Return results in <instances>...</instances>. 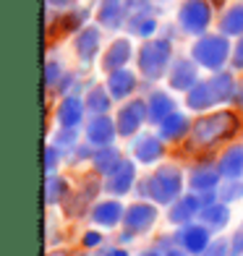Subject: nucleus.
Listing matches in <instances>:
<instances>
[{
  "mask_svg": "<svg viewBox=\"0 0 243 256\" xmlns=\"http://www.w3.org/2000/svg\"><path fill=\"white\" fill-rule=\"evenodd\" d=\"M202 256H230V240H225V238L212 240Z\"/></svg>",
  "mask_w": 243,
  "mask_h": 256,
  "instance_id": "nucleus-37",
  "label": "nucleus"
},
{
  "mask_svg": "<svg viewBox=\"0 0 243 256\" xmlns=\"http://www.w3.org/2000/svg\"><path fill=\"white\" fill-rule=\"evenodd\" d=\"M126 16H128V10H126V0H102L100 3V24L105 29H120L126 24Z\"/></svg>",
  "mask_w": 243,
  "mask_h": 256,
  "instance_id": "nucleus-22",
  "label": "nucleus"
},
{
  "mask_svg": "<svg viewBox=\"0 0 243 256\" xmlns=\"http://www.w3.org/2000/svg\"><path fill=\"white\" fill-rule=\"evenodd\" d=\"M222 178H240L243 176V144H233L217 162Z\"/></svg>",
  "mask_w": 243,
  "mask_h": 256,
  "instance_id": "nucleus-26",
  "label": "nucleus"
},
{
  "mask_svg": "<svg viewBox=\"0 0 243 256\" xmlns=\"http://www.w3.org/2000/svg\"><path fill=\"white\" fill-rule=\"evenodd\" d=\"M100 44H102V32L97 26H84V29L78 32V37H76V52H78L81 60H84V66H89L97 58Z\"/></svg>",
  "mask_w": 243,
  "mask_h": 256,
  "instance_id": "nucleus-18",
  "label": "nucleus"
},
{
  "mask_svg": "<svg viewBox=\"0 0 243 256\" xmlns=\"http://www.w3.org/2000/svg\"><path fill=\"white\" fill-rule=\"evenodd\" d=\"M146 108H149V120L160 126L168 115L176 112V100H172L168 92H152V94L146 97Z\"/></svg>",
  "mask_w": 243,
  "mask_h": 256,
  "instance_id": "nucleus-24",
  "label": "nucleus"
},
{
  "mask_svg": "<svg viewBox=\"0 0 243 256\" xmlns=\"http://www.w3.org/2000/svg\"><path fill=\"white\" fill-rule=\"evenodd\" d=\"M230 63H233V68H243V37H238V44L233 48V55H230Z\"/></svg>",
  "mask_w": 243,
  "mask_h": 256,
  "instance_id": "nucleus-40",
  "label": "nucleus"
},
{
  "mask_svg": "<svg viewBox=\"0 0 243 256\" xmlns=\"http://www.w3.org/2000/svg\"><path fill=\"white\" fill-rule=\"evenodd\" d=\"M84 102H86V118H94V115H108L112 97H110V92L105 86H94L84 97Z\"/></svg>",
  "mask_w": 243,
  "mask_h": 256,
  "instance_id": "nucleus-29",
  "label": "nucleus"
},
{
  "mask_svg": "<svg viewBox=\"0 0 243 256\" xmlns=\"http://www.w3.org/2000/svg\"><path fill=\"white\" fill-rule=\"evenodd\" d=\"M168 84H170L172 92H191L196 84H199V68H196V60H188V58L172 60L170 71H168Z\"/></svg>",
  "mask_w": 243,
  "mask_h": 256,
  "instance_id": "nucleus-8",
  "label": "nucleus"
},
{
  "mask_svg": "<svg viewBox=\"0 0 243 256\" xmlns=\"http://www.w3.org/2000/svg\"><path fill=\"white\" fill-rule=\"evenodd\" d=\"M206 84H210L212 97H214V102H217V104H220V102H230V100H236L238 86H236L233 74H228V71H217L212 78H206Z\"/></svg>",
  "mask_w": 243,
  "mask_h": 256,
  "instance_id": "nucleus-25",
  "label": "nucleus"
},
{
  "mask_svg": "<svg viewBox=\"0 0 243 256\" xmlns=\"http://www.w3.org/2000/svg\"><path fill=\"white\" fill-rule=\"evenodd\" d=\"M191 126H194V123L188 120V115L172 112V115H168V118L160 123V136L165 138L168 144H172V142H180V138L191 131Z\"/></svg>",
  "mask_w": 243,
  "mask_h": 256,
  "instance_id": "nucleus-23",
  "label": "nucleus"
},
{
  "mask_svg": "<svg viewBox=\"0 0 243 256\" xmlns=\"http://www.w3.org/2000/svg\"><path fill=\"white\" fill-rule=\"evenodd\" d=\"M212 3H214V6H222V3H225V0H212Z\"/></svg>",
  "mask_w": 243,
  "mask_h": 256,
  "instance_id": "nucleus-49",
  "label": "nucleus"
},
{
  "mask_svg": "<svg viewBox=\"0 0 243 256\" xmlns=\"http://www.w3.org/2000/svg\"><path fill=\"white\" fill-rule=\"evenodd\" d=\"M202 209H204L202 196H196V194L180 196V199H176L170 206V222L172 225H188L196 214H202Z\"/></svg>",
  "mask_w": 243,
  "mask_h": 256,
  "instance_id": "nucleus-14",
  "label": "nucleus"
},
{
  "mask_svg": "<svg viewBox=\"0 0 243 256\" xmlns=\"http://www.w3.org/2000/svg\"><path fill=\"white\" fill-rule=\"evenodd\" d=\"M123 217H126V209L115 199H105V202L94 204V209H92V220L102 228H115Z\"/></svg>",
  "mask_w": 243,
  "mask_h": 256,
  "instance_id": "nucleus-21",
  "label": "nucleus"
},
{
  "mask_svg": "<svg viewBox=\"0 0 243 256\" xmlns=\"http://www.w3.org/2000/svg\"><path fill=\"white\" fill-rule=\"evenodd\" d=\"M66 74H63V63H58L55 58H50L48 66H44V84H48V89H55L58 81H60Z\"/></svg>",
  "mask_w": 243,
  "mask_h": 256,
  "instance_id": "nucleus-36",
  "label": "nucleus"
},
{
  "mask_svg": "<svg viewBox=\"0 0 243 256\" xmlns=\"http://www.w3.org/2000/svg\"><path fill=\"white\" fill-rule=\"evenodd\" d=\"M55 146L60 149L63 154L68 152V149H76V146H78V134H76V128H60V134H58V138H55Z\"/></svg>",
  "mask_w": 243,
  "mask_h": 256,
  "instance_id": "nucleus-35",
  "label": "nucleus"
},
{
  "mask_svg": "<svg viewBox=\"0 0 243 256\" xmlns=\"http://www.w3.org/2000/svg\"><path fill=\"white\" fill-rule=\"evenodd\" d=\"M136 183V165L131 160H120V165L115 168L110 176H105V183H102V188L108 194H115V196H123L134 188Z\"/></svg>",
  "mask_w": 243,
  "mask_h": 256,
  "instance_id": "nucleus-9",
  "label": "nucleus"
},
{
  "mask_svg": "<svg viewBox=\"0 0 243 256\" xmlns=\"http://www.w3.org/2000/svg\"><path fill=\"white\" fill-rule=\"evenodd\" d=\"M194 60L204 66V68H212V71H217L220 66H222L230 55H233V50H230V42L222 32L220 34H202L199 40H196L194 44Z\"/></svg>",
  "mask_w": 243,
  "mask_h": 256,
  "instance_id": "nucleus-4",
  "label": "nucleus"
},
{
  "mask_svg": "<svg viewBox=\"0 0 243 256\" xmlns=\"http://www.w3.org/2000/svg\"><path fill=\"white\" fill-rule=\"evenodd\" d=\"M212 21V3L210 0H186L178 10V24L191 37H202Z\"/></svg>",
  "mask_w": 243,
  "mask_h": 256,
  "instance_id": "nucleus-5",
  "label": "nucleus"
},
{
  "mask_svg": "<svg viewBox=\"0 0 243 256\" xmlns=\"http://www.w3.org/2000/svg\"><path fill=\"white\" fill-rule=\"evenodd\" d=\"M120 160H123L120 152L110 144V146H97V149H94L92 165H94V170L100 172V176H110V172L120 165Z\"/></svg>",
  "mask_w": 243,
  "mask_h": 256,
  "instance_id": "nucleus-27",
  "label": "nucleus"
},
{
  "mask_svg": "<svg viewBox=\"0 0 243 256\" xmlns=\"http://www.w3.org/2000/svg\"><path fill=\"white\" fill-rule=\"evenodd\" d=\"M105 256H128V254H126L123 248H112V251H108Z\"/></svg>",
  "mask_w": 243,
  "mask_h": 256,
  "instance_id": "nucleus-46",
  "label": "nucleus"
},
{
  "mask_svg": "<svg viewBox=\"0 0 243 256\" xmlns=\"http://www.w3.org/2000/svg\"><path fill=\"white\" fill-rule=\"evenodd\" d=\"M131 52H134V48H131V42L126 40V37L112 40L110 48L105 50V55H102V71L112 74V71L126 68V66H128V60H131Z\"/></svg>",
  "mask_w": 243,
  "mask_h": 256,
  "instance_id": "nucleus-12",
  "label": "nucleus"
},
{
  "mask_svg": "<svg viewBox=\"0 0 243 256\" xmlns=\"http://www.w3.org/2000/svg\"><path fill=\"white\" fill-rule=\"evenodd\" d=\"M74 86H76V76H74V74H66L60 81H58V86H55V94H60V97L76 94V92H74Z\"/></svg>",
  "mask_w": 243,
  "mask_h": 256,
  "instance_id": "nucleus-38",
  "label": "nucleus"
},
{
  "mask_svg": "<svg viewBox=\"0 0 243 256\" xmlns=\"http://www.w3.org/2000/svg\"><path fill=\"white\" fill-rule=\"evenodd\" d=\"M233 102L243 108V86H238V92H236V100H233Z\"/></svg>",
  "mask_w": 243,
  "mask_h": 256,
  "instance_id": "nucleus-45",
  "label": "nucleus"
},
{
  "mask_svg": "<svg viewBox=\"0 0 243 256\" xmlns=\"http://www.w3.org/2000/svg\"><path fill=\"white\" fill-rule=\"evenodd\" d=\"M138 86V78L134 71H128V68H120V71H112L108 76V92L112 100H128L134 92Z\"/></svg>",
  "mask_w": 243,
  "mask_h": 256,
  "instance_id": "nucleus-17",
  "label": "nucleus"
},
{
  "mask_svg": "<svg viewBox=\"0 0 243 256\" xmlns=\"http://www.w3.org/2000/svg\"><path fill=\"white\" fill-rule=\"evenodd\" d=\"M183 188V176L176 165H162L154 176L138 183V196L142 199H152L157 204H172L180 196Z\"/></svg>",
  "mask_w": 243,
  "mask_h": 256,
  "instance_id": "nucleus-2",
  "label": "nucleus"
},
{
  "mask_svg": "<svg viewBox=\"0 0 243 256\" xmlns=\"http://www.w3.org/2000/svg\"><path fill=\"white\" fill-rule=\"evenodd\" d=\"M176 240H178V246L186 248L188 254H204L206 246L212 243L210 240V228L206 225H191V222L178 230Z\"/></svg>",
  "mask_w": 243,
  "mask_h": 256,
  "instance_id": "nucleus-10",
  "label": "nucleus"
},
{
  "mask_svg": "<svg viewBox=\"0 0 243 256\" xmlns=\"http://www.w3.org/2000/svg\"><path fill=\"white\" fill-rule=\"evenodd\" d=\"M97 191H100V183H97L94 178H89V180H86V188L81 186V188H78L74 196H68V199L63 202V206H66V214H68V217H81V214L86 212L89 202L97 196Z\"/></svg>",
  "mask_w": 243,
  "mask_h": 256,
  "instance_id": "nucleus-19",
  "label": "nucleus"
},
{
  "mask_svg": "<svg viewBox=\"0 0 243 256\" xmlns=\"http://www.w3.org/2000/svg\"><path fill=\"white\" fill-rule=\"evenodd\" d=\"M146 120H149L146 100H131V102H126L123 108H120V112H118V118H115L120 136H136Z\"/></svg>",
  "mask_w": 243,
  "mask_h": 256,
  "instance_id": "nucleus-6",
  "label": "nucleus"
},
{
  "mask_svg": "<svg viewBox=\"0 0 243 256\" xmlns=\"http://www.w3.org/2000/svg\"><path fill=\"white\" fill-rule=\"evenodd\" d=\"M186 104H188L194 112H204V110H210L212 104H217L214 97H212L210 84H206V81H199V84H196L188 94H186Z\"/></svg>",
  "mask_w": 243,
  "mask_h": 256,
  "instance_id": "nucleus-30",
  "label": "nucleus"
},
{
  "mask_svg": "<svg viewBox=\"0 0 243 256\" xmlns=\"http://www.w3.org/2000/svg\"><path fill=\"white\" fill-rule=\"evenodd\" d=\"M240 131V115L233 110H217L196 118L191 126V144L196 149H212L220 142H228Z\"/></svg>",
  "mask_w": 243,
  "mask_h": 256,
  "instance_id": "nucleus-1",
  "label": "nucleus"
},
{
  "mask_svg": "<svg viewBox=\"0 0 243 256\" xmlns=\"http://www.w3.org/2000/svg\"><path fill=\"white\" fill-rule=\"evenodd\" d=\"M100 243H102V236H100V232H94V230L84 236V246L86 248H94V246H100Z\"/></svg>",
  "mask_w": 243,
  "mask_h": 256,
  "instance_id": "nucleus-42",
  "label": "nucleus"
},
{
  "mask_svg": "<svg viewBox=\"0 0 243 256\" xmlns=\"http://www.w3.org/2000/svg\"><path fill=\"white\" fill-rule=\"evenodd\" d=\"M220 199H222V202L243 199V178H228V183L220 188Z\"/></svg>",
  "mask_w": 243,
  "mask_h": 256,
  "instance_id": "nucleus-34",
  "label": "nucleus"
},
{
  "mask_svg": "<svg viewBox=\"0 0 243 256\" xmlns=\"http://www.w3.org/2000/svg\"><path fill=\"white\" fill-rule=\"evenodd\" d=\"M84 136H86V144L92 146H110L115 142V136L120 134H118V123L110 115H94V118H86Z\"/></svg>",
  "mask_w": 243,
  "mask_h": 256,
  "instance_id": "nucleus-7",
  "label": "nucleus"
},
{
  "mask_svg": "<svg viewBox=\"0 0 243 256\" xmlns=\"http://www.w3.org/2000/svg\"><path fill=\"white\" fill-rule=\"evenodd\" d=\"M230 256H243V228L230 240Z\"/></svg>",
  "mask_w": 243,
  "mask_h": 256,
  "instance_id": "nucleus-41",
  "label": "nucleus"
},
{
  "mask_svg": "<svg viewBox=\"0 0 243 256\" xmlns=\"http://www.w3.org/2000/svg\"><path fill=\"white\" fill-rule=\"evenodd\" d=\"M202 220H204V225L210 228V230H220V228H225L228 225V220H230V212H228V206L225 204H210V206H204L202 209Z\"/></svg>",
  "mask_w": 243,
  "mask_h": 256,
  "instance_id": "nucleus-33",
  "label": "nucleus"
},
{
  "mask_svg": "<svg viewBox=\"0 0 243 256\" xmlns=\"http://www.w3.org/2000/svg\"><path fill=\"white\" fill-rule=\"evenodd\" d=\"M170 63H172V44L170 40H149L142 52H138V71H142L144 78L149 81H157L170 71Z\"/></svg>",
  "mask_w": 243,
  "mask_h": 256,
  "instance_id": "nucleus-3",
  "label": "nucleus"
},
{
  "mask_svg": "<svg viewBox=\"0 0 243 256\" xmlns=\"http://www.w3.org/2000/svg\"><path fill=\"white\" fill-rule=\"evenodd\" d=\"M154 220H157V209L152 204L136 202V204H131L128 209H126L123 222H126V228H128L131 232H144V230H149L154 225Z\"/></svg>",
  "mask_w": 243,
  "mask_h": 256,
  "instance_id": "nucleus-11",
  "label": "nucleus"
},
{
  "mask_svg": "<svg viewBox=\"0 0 243 256\" xmlns=\"http://www.w3.org/2000/svg\"><path fill=\"white\" fill-rule=\"evenodd\" d=\"M165 256H188V251L186 248H170Z\"/></svg>",
  "mask_w": 243,
  "mask_h": 256,
  "instance_id": "nucleus-44",
  "label": "nucleus"
},
{
  "mask_svg": "<svg viewBox=\"0 0 243 256\" xmlns=\"http://www.w3.org/2000/svg\"><path fill=\"white\" fill-rule=\"evenodd\" d=\"M162 154H165V138H162V136H154V134L136 136V142H134V157L138 162L152 165V162H157Z\"/></svg>",
  "mask_w": 243,
  "mask_h": 256,
  "instance_id": "nucleus-13",
  "label": "nucleus"
},
{
  "mask_svg": "<svg viewBox=\"0 0 243 256\" xmlns=\"http://www.w3.org/2000/svg\"><path fill=\"white\" fill-rule=\"evenodd\" d=\"M84 118H86V102L81 100L78 94L63 97L60 108H58V120H60V128H76Z\"/></svg>",
  "mask_w": 243,
  "mask_h": 256,
  "instance_id": "nucleus-16",
  "label": "nucleus"
},
{
  "mask_svg": "<svg viewBox=\"0 0 243 256\" xmlns=\"http://www.w3.org/2000/svg\"><path fill=\"white\" fill-rule=\"evenodd\" d=\"M50 256H66V254H63V251H52Z\"/></svg>",
  "mask_w": 243,
  "mask_h": 256,
  "instance_id": "nucleus-48",
  "label": "nucleus"
},
{
  "mask_svg": "<svg viewBox=\"0 0 243 256\" xmlns=\"http://www.w3.org/2000/svg\"><path fill=\"white\" fill-rule=\"evenodd\" d=\"M60 149H58L55 144H50L48 146V152H44V170H48V176H50V172L58 168V162H60Z\"/></svg>",
  "mask_w": 243,
  "mask_h": 256,
  "instance_id": "nucleus-39",
  "label": "nucleus"
},
{
  "mask_svg": "<svg viewBox=\"0 0 243 256\" xmlns=\"http://www.w3.org/2000/svg\"><path fill=\"white\" fill-rule=\"evenodd\" d=\"M76 0H48V6L50 8H68V6H74Z\"/></svg>",
  "mask_w": 243,
  "mask_h": 256,
  "instance_id": "nucleus-43",
  "label": "nucleus"
},
{
  "mask_svg": "<svg viewBox=\"0 0 243 256\" xmlns=\"http://www.w3.org/2000/svg\"><path fill=\"white\" fill-rule=\"evenodd\" d=\"M220 168L210 165V162H202V165H196L191 172H188V186L196 191V194H206V191H214L220 186Z\"/></svg>",
  "mask_w": 243,
  "mask_h": 256,
  "instance_id": "nucleus-15",
  "label": "nucleus"
},
{
  "mask_svg": "<svg viewBox=\"0 0 243 256\" xmlns=\"http://www.w3.org/2000/svg\"><path fill=\"white\" fill-rule=\"evenodd\" d=\"M89 18V10H81V8H76V10H63L60 16H58V21L50 16L48 21H50V34L55 37V34H68V32H81L84 29V21Z\"/></svg>",
  "mask_w": 243,
  "mask_h": 256,
  "instance_id": "nucleus-20",
  "label": "nucleus"
},
{
  "mask_svg": "<svg viewBox=\"0 0 243 256\" xmlns=\"http://www.w3.org/2000/svg\"><path fill=\"white\" fill-rule=\"evenodd\" d=\"M68 199V180L50 172L48 180H44V202L48 204H60Z\"/></svg>",
  "mask_w": 243,
  "mask_h": 256,
  "instance_id": "nucleus-32",
  "label": "nucleus"
},
{
  "mask_svg": "<svg viewBox=\"0 0 243 256\" xmlns=\"http://www.w3.org/2000/svg\"><path fill=\"white\" fill-rule=\"evenodd\" d=\"M126 29L131 34H136V37L152 40L157 32V18H154V14H131L126 18Z\"/></svg>",
  "mask_w": 243,
  "mask_h": 256,
  "instance_id": "nucleus-28",
  "label": "nucleus"
},
{
  "mask_svg": "<svg viewBox=\"0 0 243 256\" xmlns=\"http://www.w3.org/2000/svg\"><path fill=\"white\" fill-rule=\"evenodd\" d=\"M138 256H165V254H160L157 248H149V251H144V254H138Z\"/></svg>",
  "mask_w": 243,
  "mask_h": 256,
  "instance_id": "nucleus-47",
  "label": "nucleus"
},
{
  "mask_svg": "<svg viewBox=\"0 0 243 256\" xmlns=\"http://www.w3.org/2000/svg\"><path fill=\"white\" fill-rule=\"evenodd\" d=\"M220 32L225 37H243V3L228 8L220 18Z\"/></svg>",
  "mask_w": 243,
  "mask_h": 256,
  "instance_id": "nucleus-31",
  "label": "nucleus"
}]
</instances>
